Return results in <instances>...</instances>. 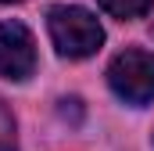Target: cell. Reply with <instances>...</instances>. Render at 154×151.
Listing matches in <instances>:
<instances>
[{"instance_id": "1", "label": "cell", "mask_w": 154, "mask_h": 151, "mask_svg": "<svg viewBox=\"0 0 154 151\" xmlns=\"http://www.w3.org/2000/svg\"><path fill=\"white\" fill-rule=\"evenodd\" d=\"M47 29H50L57 54H65V58H90L104 43L100 22L82 7H65V4L50 7L47 11Z\"/></svg>"}, {"instance_id": "2", "label": "cell", "mask_w": 154, "mask_h": 151, "mask_svg": "<svg viewBox=\"0 0 154 151\" xmlns=\"http://www.w3.org/2000/svg\"><path fill=\"white\" fill-rule=\"evenodd\" d=\"M108 83L125 104H151L154 101V54L147 50H122L108 65Z\"/></svg>"}, {"instance_id": "3", "label": "cell", "mask_w": 154, "mask_h": 151, "mask_svg": "<svg viewBox=\"0 0 154 151\" xmlns=\"http://www.w3.org/2000/svg\"><path fill=\"white\" fill-rule=\"evenodd\" d=\"M36 69V43L22 22H0V76L29 79Z\"/></svg>"}, {"instance_id": "4", "label": "cell", "mask_w": 154, "mask_h": 151, "mask_svg": "<svg viewBox=\"0 0 154 151\" xmlns=\"http://www.w3.org/2000/svg\"><path fill=\"white\" fill-rule=\"evenodd\" d=\"M154 0H100V7L108 11V14H115V18H140V14H147L151 11Z\"/></svg>"}, {"instance_id": "5", "label": "cell", "mask_w": 154, "mask_h": 151, "mask_svg": "<svg viewBox=\"0 0 154 151\" xmlns=\"http://www.w3.org/2000/svg\"><path fill=\"white\" fill-rule=\"evenodd\" d=\"M18 140H14V119L7 112V104L0 101V151H14Z\"/></svg>"}]
</instances>
